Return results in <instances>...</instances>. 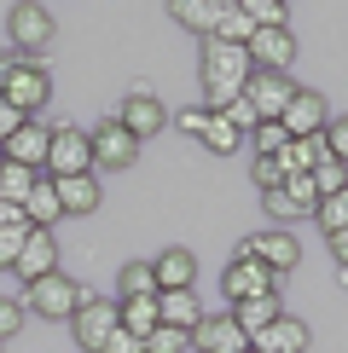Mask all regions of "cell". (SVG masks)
<instances>
[{"mask_svg": "<svg viewBox=\"0 0 348 353\" xmlns=\"http://www.w3.org/2000/svg\"><path fill=\"white\" fill-rule=\"evenodd\" d=\"M18 70V58H0V87H6V76Z\"/></svg>", "mask_w": 348, "mask_h": 353, "instance_id": "obj_45", "label": "cell"}, {"mask_svg": "<svg viewBox=\"0 0 348 353\" xmlns=\"http://www.w3.org/2000/svg\"><path fill=\"white\" fill-rule=\"evenodd\" d=\"M23 238H29V226L0 232V272H6V267H18V249H23Z\"/></svg>", "mask_w": 348, "mask_h": 353, "instance_id": "obj_39", "label": "cell"}, {"mask_svg": "<svg viewBox=\"0 0 348 353\" xmlns=\"http://www.w3.org/2000/svg\"><path fill=\"white\" fill-rule=\"evenodd\" d=\"M209 6H215V12H238L244 0H209Z\"/></svg>", "mask_w": 348, "mask_h": 353, "instance_id": "obj_46", "label": "cell"}, {"mask_svg": "<svg viewBox=\"0 0 348 353\" xmlns=\"http://www.w3.org/2000/svg\"><path fill=\"white\" fill-rule=\"evenodd\" d=\"M99 180L93 174H70V180H58V203H64V214H93L99 209Z\"/></svg>", "mask_w": 348, "mask_h": 353, "instance_id": "obj_21", "label": "cell"}, {"mask_svg": "<svg viewBox=\"0 0 348 353\" xmlns=\"http://www.w3.org/2000/svg\"><path fill=\"white\" fill-rule=\"evenodd\" d=\"M250 255L261 261L267 272H296V261H302V243H296V232H284V226H273V232H255L250 238Z\"/></svg>", "mask_w": 348, "mask_h": 353, "instance_id": "obj_14", "label": "cell"}, {"mask_svg": "<svg viewBox=\"0 0 348 353\" xmlns=\"http://www.w3.org/2000/svg\"><path fill=\"white\" fill-rule=\"evenodd\" d=\"M250 145H255V157H279L284 145H290V134H284V122H261L255 134H250Z\"/></svg>", "mask_w": 348, "mask_h": 353, "instance_id": "obj_34", "label": "cell"}, {"mask_svg": "<svg viewBox=\"0 0 348 353\" xmlns=\"http://www.w3.org/2000/svg\"><path fill=\"white\" fill-rule=\"evenodd\" d=\"M23 319H29V313H23V301H18V296H0V342H6V336H18V330H23Z\"/></svg>", "mask_w": 348, "mask_h": 353, "instance_id": "obj_37", "label": "cell"}, {"mask_svg": "<svg viewBox=\"0 0 348 353\" xmlns=\"http://www.w3.org/2000/svg\"><path fill=\"white\" fill-rule=\"evenodd\" d=\"M313 220H319L325 232H342V226H348V191H331V197H319Z\"/></svg>", "mask_w": 348, "mask_h": 353, "instance_id": "obj_31", "label": "cell"}, {"mask_svg": "<svg viewBox=\"0 0 348 353\" xmlns=\"http://www.w3.org/2000/svg\"><path fill=\"white\" fill-rule=\"evenodd\" d=\"M244 52H250L255 70H279V76H290V64H296V35H290V29H255Z\"/></svg>", "mask_w": 348, "mask_h": 353, "instance_id": "obj_13", "label": "cell"}, {"mask_svg": "<svg viewBox=\"0 0 348 353\" xmlns=\"http://www.w3.org/2000/svg\"><path fill=\"white\" fill-rule=\"evenodd\" d=\"M116 319H122V330L128 336H151L157 325H163V313H157V296H134V301H116Z\"/></svg>", "mask_w": 348, "mask_h": 353, "instance_id": "obj_23", "label": "cell"}, {"mask_svg": "<svg viewBox=\"0 0 348 353\" xmlns=\"http://www.w3.org/2000/svg\"><path fill=\"white\" fill-rule=\"evenodd\" d=\"M18 278H47V272H58V238L52 232H41V226H29V238H23V249H18V267H12Z\"/></svg>", "mask_w": 348, "mask_h": 353, "instance_id": "obj_16", "label": "cell"}, {"mask_svg": "<svg viewBox=\"0 0 348 353\" xmlns=\"http://www.w3.org/2000/svg\"><path fill=\"white\" fill-rule=\"evenodd\" d=\"M331 128V110H325V93H308V87H296V99H290L284 110V134L290 139H313Z\"/></svg>", "mask_w": 348, "mask_h": 353, "instance_id": "obj_15", "label": "cell"}, {"mask_svg": "<svg viewBox=\"0 0 348 353\" xmlns=\"http://www.w3.org/2000/svg\"><path fill=\"white\" fill-rule=\"evenodd\" d=\"M23 122H29V116H18V110H12V105H6V99H0V145H6L12 134H18V128H23Z\"/></svg>", "mask_w": 348, "mask_h": 353, "instance_id": "obj_41", "label": "cell"}, {"mask_svg": "<svg viewBox=\"0 0 348 353\" xmlns=\"http://www.w3.org/2000/svg\"><path fill=\"white\" fill-rule=\"evenodd\" d=\"M325 249L337 255V267H348V226L342 232H325Z\"/></svg>", "mask_w": 348, "mask_h": 353, "instance_id": "obj_43", "label": "cell"}, {"mask_svg": "<svg viewBox=\"0 0 348 353\" xmlns=\"http://www.w3.org/2000/svg\"><path fill=\"white\" fill-rule=\"evenodd\" d=\"M250 35H255V23L244 18V6H238V12H221V18H215V41H226V47H250Z\"/></svg>", "mask_w": 348, "mask_h": 353, "instance_id": "obj_30", "label": "cell"}, {"mask_svg": "<svg viewBox=\"0 0 348 353\" xmlns=\"http://www.w3.org/2000/svg\"><path fill=\"white\" fill-rule=\"evenodd\" d=\"M255 76V64H250V52L244 47H226V41H203V105L209 110H221L226 99H238L244 87H250Z\"/></svg>", "mask_w": 348, "mask_h": 353, "instance_id": "obj_1", "label": "cell"}, {"mask_svg": "<svg viewBox=\"0 0 348 353\" xmlns=\"http://www.w3.org/2000/svg\"><path fill=\"white\" fill-rule=\"evenodd\" d=\"M116 122H122L128 134L145 145V139H157V134L168 128V110H163V99H157L151 87H134V93L122 99V110H116Z\"/></svg>", "mask_w": 348, "mask_h": 353, "instance_id": "obj_8", "label": "cell"}, {"mask_svg": "<svg viewBox=\"0 0 348 353\" xmlns=\"http://www.w3.org/2000/svg\"><path fill=\"white\" fill-rule=\"evenodd\" d=\"M250 347V330L232 319V307L226 313H203V325L192 330V353H244Z\"/></svg>", "mask_w": 348, "mask_h": 353, "instance_id": "obj_11", "label": "cell"}, {"mask_svg": "<svg viewBox=\"0 0 348 353\" xmlns=\"http://www.w3.org/2000/svg\"><path fill=\"white\" fill-rule=\"evenodd\" d=\"M192 347V330H174V325H157L145 336V353H186Z\"/></svg>", "mask_w": 348, "mask_h": 353, "instance_id": "obj_32", "label": "cell"}, {"mask_svg": "<svg viewBox=\"0 0 348 353\" xmlns=\"http://www.w3.org/2000/svg\"><path fill=\"white\" fill-rule=\"evenodd\" d=\"M0 99H6V105L18 110V116L47 110V99H52V76H47V64H41V58H18V70L6 76Z\"/></svg>", "mask_w": 348, "mask_h": 353, "instance_id": "obj_3", "label": "cell"}, {"mask_svg": "<svg viewBox=\"0 0 348 353\" xmlns=\"http://www.w3.org/2000/svg\"><path fill=\"white\" fill-rule=\"evenodd\" d=\"M244 353H255V347H244Z\"/></svg>", "mask_w": 348, "mask_h": 353, "instance_id": "obj_47", "label": "cell"}, {"mask_svg": "<svg viewBox=\"0 0 348 353\" xmlns=\"http://www.w3.org/2000/svg\"><path fill=\"white\" fill-rule=\"evenodd\" d=\"M87 139H93V163H99V168H110V174H122V168H134V163H139V139L128 134L116 116H110V122H99Z\"/></svg>", "mask_w": 348, "mask_h": 353, "instance_id": "obj_10", "label": "cell"}, {"mask_svg": "<svg viewBox=\"0 0 348 353\" xmlns=\"http://www.w3.org/2000/svg\"><path fill=\"white\" fill-rule=\"evenodd\" d=\"M168 18L180 23V29H192V35H203V41H209V35H215V18H221V12H215L209 0H168Z\"/></svg>", "mask_w": 348, "mask_h": 353, "instance_id": "obj_25", "label": "cell"}, {"mask_svg": "<svg viewBox=\"0 0 348 353\" xmlns=\"http://www.w3.org/2000/svg\"><path fill=\"white\" fill-rule=\"evenodd\" d=\"M308 342H313L308 325H302V319H290V313H279L267 330H255V336H250V347H255V353H308Z\"/></svg>", "mask_w": 348, "mask_h": 353, "instance_id": "obj_17", "label": "cell"}, {"mask_svg": "<svg viewBox=\"0 0 348 353\" xmlns=\"http://www.w3.org/2000/svg\"><path fill=\"white\" fill-rule=\"evenodd\" d=\"M105 353H145V342H139V336H128V330H116L110 342H105Z\"/></svg>", "mask_w": 348, "mask_h": 353, "instance_id": "obj_42", "label": "cell"}, {"mask_svg": "<svg viewBox=\"0 0 348 353\" xmlns=\"http://www.w3.org/2000/svg\"><path fill=\"white\" fill-rule=\"evenodd\" d=\"M151 272H157V290H192L197 255H192V249H163V255L151 261Z\"/></svg>", "mask_w": 348, "mask_h": 353, "instance_id": "obj_18", "label": "cell"}, {"mask_svg": "<svg viewBox=\"0 0 348 353\" xmlns=\"http://www.w3.org/2000/svg\"><path fill=\"white\" fill-rule=\"evenodd\" d=\"M23 220H29V226H41V232H52L58 220H64V203H58V180H52V174H41V185L29 191Z\"/></svg>", "mask_w": 348, "mask_h": 353, "instance_id": "obj_19", "label": "cell"}, {"mask_svg": "<svg viewBox=\"0 0 348 353\" xmlns=\"http://www.w3.org/2000/svg\"><path fill=\"white\" fill-rule=\"evenodd\" d=\"M122 330V319H116V301L105 296H93V290H81V307H76V319H70V336L87 347V353H105V342Z\"/></svg>", "mask_w": 348, "mask_h": 353, "instance_id": "obj_5", "label": "cell"}, {"mask_svg": "<svg viewBox=\"0 0 348 353\" xmlns=\"http://www.w3.org/2000/svg\"><path fill=\"white\" fill-rule=\"evenodd\" d=\"M116 290H122V301H134V296H163V290H157L151 261H128V267H122V278H116Z\"/></svg>", "mask_w": 348, "mask_h": 353, "instance_id": "obj_28", "label": "cell"}, {"mask_svg": "<svg viewBox=\"0 0 348 353\" xmlns=\"http://www.w3.org/2000/svg\"><path fill=\"white\" fill-rule=\"evenodd\" d=\"M325 145H331V157H337V163H348V116H331Z\"/></svg>", "mask_w": 348, "mask_h": 353, "instance_id": "obj_40", "label": "cell"}, {"mask_svg": "<svg viewBox=\"0 0 348 353\" xmlns=\"http://www.w3.org/2000/svg\"><path fill=\"white\" fill-rule=\"evenodd\" d=\"M279 191L290 197V209H296V220L319 209V185H313V174H284V185H279Z\"/></svg>", "mask_w": 348, "mask_h": 353, "instance_id": "obj_29", "label": "cell"}, {"mask_svg": "<svg viewBox=\"0 0 348 353\" xmlns=\"http://www.w3.org/2000/svg\"><path fill=\"white\" fill-rule=\"evenodd\" d=\"M47 151H52V128H47V122H35V116H29L18 134L0 145V157H6V163H23V168H35V174L47 168Z\"/></svg>", "mask_w": 348, "mask_h": 353, "instance_id": "obj_12", "label": "cell"}, {"mask_svg": "<svg viewBox=\"0 0 348 353\" xmlns=\"http://www.w3.org/2000/svg\"><path fill=\"white\" fill-rule=\"evenodd\" d=\"M331 157V145H325V134H313V139H290L284 151H279V163H284V174H313L319 163Z\"/></svg>", "mask_w": 348, "mask_h": 353, "instance_id": "obj_22", "label": "cell"}, {"mask_svg": "<svg viewBox=\"0 0 348 353\" xmlns=\"http://www.w3.org/2000/svg\"><path fill=\"white\" fill-rule=\"evenodd\" d=\"M244 99L255 105L261 122H284V110H290V99H296V81L279 76V70H255L250 87H244Z\"/></svg>", "mask_w": 348, "mask_h": 353, "instance_id": "obj_9", "label": "cell"}, {"mask_svg": "<svg viewBox=\"0 0 348 353\" xmlns=\"http://www.w3.org/2000/svg\"><path fill=\"white\" fill-rule=\"evenodd\" d=\"M313 185H319V197H331V191H348V163L325 157V163L313 168Z\"/></svg>", "mask_w": 348, "mask_h": 353, "instance_id": "obj_35", "label": "cell"}, {"mask_svg": "<svg viewBox=\"0 0 348 353\" xmlns=\"http://www.w3.org/2000/svg\"><path fill=\"white\" fill-rule=\"evenodd\" d=\"M250 180H255L261 191L284 185V163H279V157H255V163H250Z\"/></svg>", "mask_w": 348, "mask_h": 353, "instance_id": "obj_36", "label": "cell"}, {"mask_svg": "<svg viewBox=\"0 0 348 353\" xmlns=\"http://www.w3.org/2000/svg\"><path fill=\"white\" fill-rule=\"evenodd\" d=\"M174 128H180L186 139H203V128H209V105H186L180 116H174Z\"/></svg>", "mask_w": 348, "mask_h": 353, "instance_id": "obj_38", "label": "cell"}, {"mask_svg": "<svg viewBox=\"0 0 348 353\" xmlns=\"http://www.w3.org/2000/svg\"><path fill=\"white\" fill-rule=\"evenodd\" d=\"M76 307H81V284L64 278V272H47V278H35V284L23 290V313L47 319V325H70Z\"/></svg>", "mask_w": 348, "mask_h": 353, "instance_id": "obj_2", "label": "cell"}, {"mask_svg": "<svg viewBox=\"0 0 348 353\" xmlns=\"http://www.w3.org/2000/svg\"><path fill=\"white\" fill-rule=\"evenodd\" d=\"M157 313H163V325H174V330H197L203 325V307H197L192 290H163V296H157Z\"/></svg>", "mask_w": 348, "mask_h": 353, "instance_id": "obj_20", "label": "cell"}, {"mask_svg": "<svg viewBox=\"0 0 348 353\" xmlns=\"http://www.w3.org/2000/svg\"><path fill=\"white\" fill-rule=\"evenodd\" d=\"M35 185H41V174H35V168H23V163H6V157H0V197H6V203H18V209H23Z\"/></svg>", "mask_w": 348, "mask_h": 353, "instance_id": "obj_26", "label": "cell"}, {"mask_svg": "<svg viewBox=\"0 0 348 353\" xmlns=\"http://www.w3.org/2000/svg\"><path fill=\"white\" fill-rule=\"evenodd\" d=\"M221 116H226L232 128H238L244 139H250L255 128H261V116H255V105H250V99H244V93H238V99H226V105H221Z\"/></svg>", "mask_w": 348, "mask_h": 353, "instance_id": "obj_33", "label": "cell"}, {"mask_svg": "<svg viewBox=\"0 0 348 353\" xmlns=\"http://www.w3.org/2000/svg\"><path fill=\"white\" fill-rule=\"evenodd\" d=\"M12 226H29V220H23V209H18V203H6V197H0V232H12Z\"/></svg>", "mask_w": 348, "mask_h": 353, "instance_id": "obj_44", "label": "cell"}, {"mask_svg": "<svg viewBox=\"0 0 348 353\" xmlns=\"http://www.w3.org/2000/svg\"><path fill=\"white\" fill-rule=\"evenodd\" d=\"M238 145H244V134L226 122L221 110H209V128H203V151H209V157H232Z\"/></svg>", "mask_w": 348, "mask_h": 353, "instance_id": "obj_27", "label": "cell"}, {"mask_svg": "<svg viewBox=\"0 0 348 353\" xmlns=\"http://www.w3.org/2000/svg\"><path fill=\"white\" fill-rule=\"evenodd\" d=\"M52 180H70V174H93V139L81 128H52V151H47V168Z\"/></svg>", "mask_w": 348, "mask_h": 353, "instance_id": "obj_7", "label": "cell"}, {"mask_svg": "<svg viewBox=\"0 0 348 353\" xmlns=\"http://www.w3.org/2000/svg\"><path fill=\"white\" fill-rule=\"evenodd\" d=\"M279 313H284V290H273V296H255V301H238V307H232V319H238L250 336H255V330H267Z\"/></svg>", "mask_w": 348, "mask_h": 353, "instance_id": "obj_24", "label": "cell"}, {"mask_svg": "<svg viewBox=\"0 0 348 353\" xmlns=\"http://www.w3.org/2000/svg\"><path fill=\"white\" fill-rule=\"evenodd\" d=\"M6 29H12V47H18V58H41V52L52 47V35H58L52 12L41 6V0H18V6H12V18H6Z\"/></svg>", "mask_w": 348, "mask_h": 353, "instance_id": "obj_4", "label": "cell"}, {"mask_svg": "<svg viewBox=\"0 0 348 353\" xmlns=\"http://www.w3.org/2000/svg\"><path fill=\"white\" fill-rule=\"evenodd\" d=\"M221 290H226V307H238V301H255V296H273V290H284V278H279V272H267L255 255H232V261H226V272H221Z\"/></svg>", "mask_w": 348, "mask_h": 353, "instance_id": "obj_6", "label": "cell"}]
</instances>
